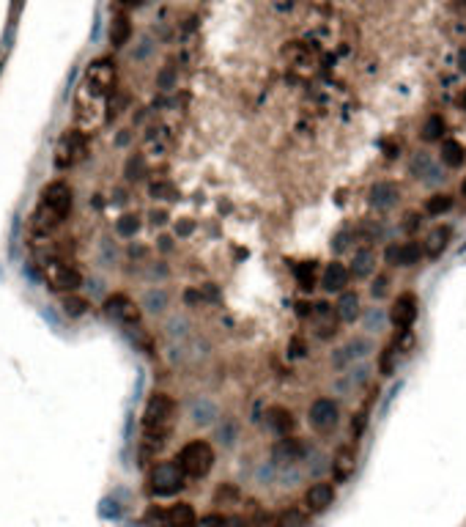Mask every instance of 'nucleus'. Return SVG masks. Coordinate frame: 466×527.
<instances>
[{"mask_svg": "<svg viewBox=\"0 0 466 527\" xmlns=\"http://www.w3.org/2000/svg\"><path fill=\"white\" fill-rule=\"evenodd\" d=\"M398 198H401V190H398L395 182H376V184L370 187V193H368V204H370L373 209H379V212L392 209V206L398 204Z\"/></svg>", "mask_w": 466, "mask_h": 527, "instance_id": "obj_14", "label": "nucleus"}, {"mask_svg": "<svg viewBox=\"0 0 466 527\" xmlns=\"http://www.w3.org/2000/svg\"><path fill=\"white\" fill-rule=\"evenodd\" d=\"M19 8H22V0H14V3H11V22L16 19V14H19Z\"/></svg>", "mask_w": 466, "mask_h": 527, "instance_id": "obj_43", "label": "nucleus"}, {"mask_svg": "<svg viewBox=\"0 0 466 527\" xmlns=\"http://www.w3.org/2000/svg\"><path fill=\"white\" fill-rule=\"evenodd\" d=\"M143 173H146V160L140 154L129 157L126 160V179H143Z\"/></svg>", "mask_w": 466, "mask_h": 527, "instance_id": "obj_36", "label": "nucleus"}, {"mask_svg": "<svg viewBox=\"0 0 466 527\" xmlns=\"http://www.w3.org/2000/svg\"><path fill=\"white\" fill-rule=\"evenodd\" d=\"M225 500H238V489H236L233 484L220 486V489H217V495H214V503H225Z\"/></svg>", "mask_w": 466, "mask_h": 527, "instance_id": "obj_39", "label": "nucleus"}, {"mask_svg": "<svg viewBox=\"0 0 466 527\" xmlns=\"http://www.w3.org/2000/svg\"><path fill=\"white\" fill-rule=\"evenodd\" d=\"M423 259V248L420 242H406V245H390L384 250V261L392 266H412Z\"/></svg>", "mask_w": 466, "mask_h": 527, "instance_id": "obj_17", "label": "nucleus"}, {"mask_svg": "<svg viewBox=\"0 0 466 527\" xmlns=\"http://www.w3.org/2000/svg\"><path fill=\"white\" fill-rule=\"evenodd\" d=\"M129 36H132V22H129V17H126V14L113 17V22H110V44L118 50V47H124V44L129 41Z\"/></svg>", "mask_w": 466, "mask_h": 527, "instance_id": "obj_25", "label": "nucleus"}, {"mask_svg": "<svg viewBox=\"0 0 466 527\" xmlns=\"http://www.w3.org/2000/svg\"><path fill=\"white\" fill-rule=\"evenodd\" d=\"M315 319H318V335L321 338H332L337 332V313L329 302H318L315 305Z\"/></svg>", "mask_w": 466, "mask_h": 527, "instance_id": "obj_23", "label": "nucleus"}, {"mask_svg": "<svg viewBox=\"0 0 466 527\" xmlns=\"http://www.w3.org/2000/svg\"><path fill=\"white\" fill-rule=\"evenodd\" d=\"M41 277H44L47 288L58 291V294H74L82 286V275L71 264L60 261V259H47L41 264Z\"/></svg>", "mask_w": 466, "mask_h": 527, "instance_id": "obj_6", "label": "nucleus"}, {"mask_svg": "<svg viewBox=\"0 0 466 527\" xmlns=\"http://www.w3.org/2000/svg\"><path fill=\"white\" fill-rule=\"evenodd\" d=\"M335 313H337V321H346V324L357 321L359 313H362V308H359V294H357V291H340L337 305H335Z\"/></svg>", "mask_w": 466, "mask_h": 527, "instance_id": "obj_20", "label": "nucleus"}, {"mask_svg": "<svg viewBox=\"0 0 466 527\" xmlns=\"http://www.w3.org/2000/svg\"><path fill=\"white\" fill-rule=\"evenodd\" d=\"M148 519L154 522V527H195L198 514L190 503H176L170 508H154Z\"/></svg>", "mask_w": 466, "mask_h": 527, "instance_id": "obj_9", "label": "nucleus"}, {"mask_svg": "<svg viewBox=\"0 0 466 527\" xmlns=\"http://www.w3.org/2000/svg\"><path fill=\"white\" fill-rule=\"evenodd\" d=\"M195 527H223V514H206L195 522Z\"/></svg>", "mask_w": 466, "mask_h": 527, "instance_id": "obj_41", "label": "nucleus"}, {"mask_svg": "<svg viewBox=\"0 0 466 527\" xmlns=\"http://www.w3.org/2000/svg\"><path fill=\"white\" fill-rule=\"evenodd\" d=\"M445 132H447L445 118L442 116H431L425 121V127H423V140H439V138H445Z\"/></svg>", "mask_w": 466, "mask_h": 527, "instance_id": "obj_33", "label": "nucleus"}, {"mask_svg": "<svg viewBox=\"0 0 466 527\" xmlns=\"http://www.w3.org/2000/svg\"><path fill=\"white\" fill-rule=\"evenodd\" d=\"M184 486H187V478L176 462H159L148 473V492L154 497H176Z\"/></svg>", "mask_w": 466, "mask_h": 527, "instance_id": "obj_5", "label": "nucleus"}, {"mask_svg": "<svg viewBox=\"0 0 466 527\" xmlns=\"http://www.w3.org/2000/svg\"><path fill=\"white\" fill-rule=\"evenodd\" d=\"M266 426L277 434V437H288L293 429H296V418L291 409L285 407H269L266 409Z\"/></svg>", "mask_w": 466, "mask_h": 527, "instance_id": "obj_19", "label": "nucleus"}, {"mask_svg": "<svg viewBox=\"0 0 466 527\" xmlns=\"http://www.w3.org/2000/svg\"><path fill=\"white\" fill-rule=\"evenodd\" d=\"M461 195L466 198V176H464V182H461Z\"/></svg>", "mask_w": 466, "mask_h": 527, "instance_id": "obj_47", "label": "nucleus"}, {"mask_svg": "<svg viewBox=\"0 0 466 527\" xmlns=\"http://www.w3.org/2000/svg\"><path fill=\"white\" fill-rule=\"evenodd\" d=\"M450 209H453V195L439 193V195H434V198L425 201V212H428L431 217H442V215H447Z\"/></svg>", "mask_w": 466, "mask_h": 527, "instance_id": "obj_32", "label": "nucleus"}, {"mask_svg": "<svg viewBox=\"0 0 466 527\" xmlns=\"http://www.w3.org/2000/svg\"><path fill=\"white\" fill-rule=\"evenodd\" d=\"M88 157V135L80 129H66L55 146V165L60 171H69L80 165Z\"/></svg>", "mask_w": 466, "mask_h": 527, "instance_id": "obj_7", "label": "nucleus"}, {"mask_svg": "<svg viewBox=\"0 0 466 527\" xmlns=\"http://www.w3.org/2000/svg\"><path fill=\"white\" fill-rule=\"evenodd\" d=\"M365 352H368V341L357 338V341L346 343L343 349H337V354L332 357V363H335V368H340V365H348L351 360H359V357H362Z\"/></svg>", "mask_w": 466, "mask_h": 527, "instance_id": "obj_26", "label": "nucleus"}, {"mask_svg": "<svg viewBox=\"0 0 466 527\" xmlns=\"http://www.w3.org/2000/svg\"><path fill=\"white\" fill-rule=\"evenodd\" d=\"M461 107L466 110V91H464V96H461Z\"/></svg>", "mask_w": 466, "mask_h": 527, "instance_id": "obj_48", "label": "nucleus"}, {"mask_svg": "<svg viewBox=\"0 0 466 527\" xmlns=\"http://www.w3.org/2000/svg\"><path fill=\"white\" fill-rule=\"evenodd\" d=\"M137 228H140V217H137V215H121V217L115 220V231H118V237H124V239H132V237L137 234Z\"/></svg>", "mask_w": 466, "mask_h": 527, "instance_id": "obj_34", "label": "nucleus"}, {"mask_svg": "<svg viewBox=\"0 0 466 527\" xmlns=\"http://www.w3.org/2000/svg\"><path fill=\"white\" fill-rule=\"evenodd\" d=\"M179 415V404L170 393H151L143 409V434L148 442H165V437L173 431Z\"/></svg>", "mask_w": 466, "mask_h": 527, "instance_id": "obj_3", "label": "nucleus"}, {"mask_svg": "<svg viewBox=\"0 0 466 527\" xmlns=\"http://www.w3.org/2000/svg\"><path fill=\"white\" fill-rule=\"evenodd\" d=\"M464 160H466L464 146H461L458 140H445V143H442V162H445V165H450V168H461Z\"/></svg>", "mask_w": 466, "mask_h": 527, "instance_id": "obj_29", "label": "nucleus"}, {"mask_svg": "<svg viewBox=\"0 0 466 527\" xmlns=\"http://www.w3.org/2000/svg\"><path fill=\"white\" fill-rule=\"evenodd\" d=\"M110 94L88 85V83H80L77 88V96H74V124L80 132H96L107 116H110Z\"/></svg>", "mask_w": 466, "mask_h": 527, "instance_id": "obj_2", "label": "nucleus"}, {"mask_svg": "<svg viewBox=\"0 0 466 527\" xmlns=\"http://www.w3.org/2000/svg\"><path fill=\"white\" fill-rule=\"evenodd\" d=\"M143 305L151 308V310H165V305H168V294H165L162 288H151V291H146Z\"/></svg>", "mask_w": 466, "mask_h": 527, "instance_id": "obj_35", "label": "nucleus"}, {"mask_svg": "<svg viewBox=\"0 0 466 527\" xmlns=\"http://www.w3.org/2000/svg\"><path fill=\"white\" fill-rule=\"evenodd\" d=\"M173 132L168 129V127H154V129H148L146 132V151L151 154V157H165V154H170L173 151Z\"/></svg>", "mask_w": 466, "mask_h": 527, "instance_id": "obj_18", "label": "nucleus"}, {"mask_svg": "<svg viewBox=\"0 0 466 527\" xmlns=\"http://www.w3.org/2000/svg\"><path fill=\"white\" fill-rule=\"evenodd\" d=\"M450 239H453V228H450V226L434 228L431 237H428V245H425V256H428V259H439V256L447 250Z\"/></svg>", "mask_w": 466, "mask_h": 527, "instance_id": "obj_22", "label": "nucleus"}, {"mask_svg": "<svg viewBox=\"0 0 466 527\" xmlns=\"http://www.w3.org/2000/svg\"><path fill=\"white\" fill-rule=\"evenodd\" d=\"M154 223H165V212H159V215L154 212Z\"/></svg>", "mask_w": 466, "mask_h": 527, "instance_id": "obj_45", "label": "nucleus"}, {"mask_svg": "<svg viewBox=\"0 0 466 527\" xmlns=\"http://www.w3.org/2000/svg\"><path fill=\"white\" fill-rule=\"evenodd\" d=\"M271 527H304L307 525V514L299 508H282L280 514H274V519L269 522Z\"/></svg>", "mask_w": 466, "mask_h": 527, "instance_id": "obj_28", "label": "nucleus"}, {"mask_svg": "<svg viewBox=\"0 0 466 527\" xmlns=\"http://www.w3.org/2000/svg\"><path fill=\"white\" fill-rule=\"evenodd\" d=\"M387 291H390V277H387V275H376V280H373V286H370V297H373V299H384Z\"/></svg>", "mask_w": 466, "mask_h": 527, "instance_id": "obj_38", "label": "nucleus"}, {"mask_svg": "<svg viewBox=\"0 0 466 527\" xmlns=\"http://www.w3.org/2000/svg\"><path fill=\"white\" fill-rule=\"evenodd\" d=\"M104 313L115 321V324H121V327H137L140 324V305L129 297V294H110L107 299H104Z\"/></svg>", "mask_w": 466, "mask_h": 527, "instance_id": "obj_8", "label": "nucleus"}, {"mask_svg": "<svg viewBox=\"0 0 466 527\" xmlns=\"http://www.w3.org/2000/svg\"><path fill=\"white\" fill-rule=\"evenodd\" d=\"M458 66H461V69L466 72V47L461 50V55H458Z\"/></svg>", "mask_w": 466, "mask_h": 527, "instance_id": "obj_44", "label": "nucleus"}, {"mask_svg": "<svg viewBox=\"0 0 466 527\" xmlns=\"http://www.w3.org/2000/svg\"><path fill=\"white\" fill-rule=\"evenodd\" d=\"M151 195H154V198H162V201H173L179 193H176V187H173L170 182H154V184H151Z\"/></svg>", "mask_w": 466, "mask_h": 527, "instance_id": "obj_37", "label": "nucleus"}, {"mask_svg": "<svg viewBox=\"0 0 466 527\" xmlns=\"http://www.w3.org/2000/svg\"><path fill=\"white\" fill-rule=\"evenodd\" d=\"M88 299H82V297H77V291L74 294H63V313L69 316V319H82L85 313H88Z\"/></svg>", "mask_w": 466, "mask_h": 527, "instance_id": "obj_30", "label": "nucleus"}, {"mask_svg": "<svg viewBox=\"0 0 466 527\" xmlns=\"http://www.w3.org/2000/svg\"><path fill=\"white\" fill-rule=\"evenodd\" d=\"M82 83H88V85H93V88H99V91H104V94H110L113 85H115V63H113L110 58L93 61V63L85 69Z\"/></svg>", "mask_w": 466, "mask_h": 527, "instance_id": "obj_12", "label": "nucleus"}, {"mask_svg": "<svg viewBox=\"0 0 466 527\" xmlns=\"http://www.w3.org/2000/svg\"><path fill=\"white\" fill-rule=\"evenodd\" d=\"M354 464H357V456H354V448H340L335 462H332V473H335V481H346L351 473H354Z\"/></svg>", "mask_w": 466, "mask_h": 527, "instance_id": "obj_24", "label": "nucleus"}, {"mask_svg": "<svg viewBox=\"0 0 466 527\" xmlns=\"http://www.w3.org/2000/svg\"><path fill=\"white\" fill-rule=\"evenodd\" d=\"M348 280H351L348 266L340 261L326 264L324 272H321V286H324V291H329V294H340V291H346Z\"/></svg>", "mask_w": 466, "mask_h": 527, "instance_id": "obj_16", "label": "nucleus"}, {"mask_svg": "<svg viewBox=\"0 0 466 527\" xmlns=\"http://www.w3.org/2000/svg\"><path fill=\"white\" fill-rule=\"evenodd\" d=\"M373 269H376V256H373V250H359L357 256H354V261L348 266V275L351 277H368V275H373Z\"/></svg>", "mask_w": 466, "mask_h": 527, "instance_id": "obj_27", "label": "nucleus"}, {"mask_svg": "<svg viewBox=\"0 0 466 527\" xmlns=\"http://www.w3.org/2000/svg\"><path fill=\"white\" fill-rule=\"evenodd\" d=\"M293 275H296V283L302 291H310L315 286V264L313 261H302L293 266Z\"/></svg>", "mask_w": 466, "mask_h": 527, "instance_id": "obj_31", "label": "nucleus"}, {"mask_svg": "<svg viewBox=\"0 0 466 527\" xmlns=\"http://www.w3.org/2000/svg\"><path fill=\"white\" fill-rule=\"evenodd\" d=\"M403 228L412 234V231H417L420 228V217L417 215H406V223H403Z\"/></svg>", "mask_w": 466, "mask_h": 527, "instance_id": "obj_42", "label": "nucleus"}, {"mask_svg": "<svg viewBox=\"0 0 466 527\" xmlns=\"http://www.w3.org/2000/svg\"><path fill=\"white\" fill-rule=\"evenodd\" d=\"M417 319V297L412 291H403L395 297L392 308H390V324L401 332V330H409Z\"/></svg>", "mask_w": 466, "mask_h": 527, "instance_id": "obj_11", "label": "nucleus"}, {"mask_svg": "<svg viewBox=\"0 0 466 527\" xmlns=\"http://www.w3.org/2000/svg\"><path fill=\"white\" fill-rule=\"evenodd\" d=\"M121 3H124V6H140L143 0H121Z\"/></svg>", "mask_w": 466, "mask_h": 527, "instance_id": "obj_46", "label": "nucleus"}, {"mask_svg": "<svg viewBox=\"0 0 466 527\" xmlns=\"http://www.w3.org/2000/svg\"><path fill=\"white\" fill-rule=\"evenodd\" d=\"M223 527H252V525L241 514H228V517H223Z\"/></svg>", "mask_w": 466, "mask_h": 527, "instance_id": "obj_40", "label": "nucleus"}, {"mask_svg": "<svg viewBox=\"0 0 466 527\" xmlns=\"http://www.w3.org/2000/svg\"><path fill=\"white\" fill-rule=\"evenodd\" d=\"M307 420L318 434H329L340 423V407L332 398H315L307 409Z\"/></svg>", "mask_w": 466, "mask_h": 527, "instance_id": "obj_10", "label": "nucleus"}, {"mask_svg": "<svg viewBox=\"0 0 466 527\" xmlns=\"http://www.w3.org/2000/svg\"><path fill=\"white\" fill-rule=\"evenodd\" d=\"M304 453H307V448H304V442L296 440V437H280V442H277L274 451H271V456H274L277 464H296V462L304 459Z\"/></svg>", "mask_w": 466, "mask_h": 527, "instance_id": "obj_15", "label": "nucleus"}, {"mask_svg": "<svg viewBox=\"0 0 466 527\" xmlns=\"http://www.w3.org/2000/svg\"><path fill=\"white\" fill-rule=\"evenodd\" d=\"M173 462L179 464V470L184 473L187 481H201L214 467V448L206 440H192L179 451V456Z\"/></svg>", "mask_w": 466, "mask_h": 527, "instance_id": "obj_4", "label": "nucleus"}, {"mask_svg": "<svg viewBox=\"0 0 466 527\" xmlns=\"http://www.w3.org/2000/svg\"><path fill=\"white\" fill-rule=\"evenodd\" d=\"M71 206H74V193H71V187L66 182L55 179V182L44 184V190L38 195V209L33 215L36 228H41V231L58 228L71 215Z\"/></svg>", "mask_w": 466, "mask_h": 527, "instance_id": "obj_1", "label": "nucleus"}, {"mask_svg": "<svg viewBox=\"0 0 466 527\" xmlns=\"http://www.w3.org/2000/svg\"><path fill=\"white\" fill-rule=\"evenodd\" d=\"M409 171L414 179H423V182H439L442 179V171L436 168V162L428 154H414L409 162Z\"/></svg>", "mask_w": 466, "mask_h": 527, "instance_id": "obj_21", "label": "nucleus"}, {"mask_svg": "<svg viewBox=\"0 0 466 527\" xmlns=\"http://www.w3.org/2000/svg\"><path fill=\"white\" fill-rule=\"evenodd\" d=\"M332 503H335V484H329V481H318L304 492V508L310 514H321Z\"/></svg>", "mask_w": 466, "mask_h": 527, "instance_id": "obj_13", "label": "nucleus"}]
</instances>
